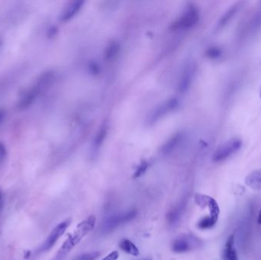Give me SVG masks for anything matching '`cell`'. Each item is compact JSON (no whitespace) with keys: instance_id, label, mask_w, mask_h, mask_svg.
<instances>
[{"instance_id":"obj_24","label":"cell","mask_w":261,"mask_h":260,"mask_svg":"<svg viewBox=\"0 0 261 260\" xmlns=\"http://www.w3.org/2000/svg\"><path fill=\"white\" fill-rule=\"evenodd\" d=\"M119 257V252L117 251H113V252H111L109 255H108L107 256L105 257L102 260H117Z\"/></svg>"},{"instance_id":"obj_5","label":"cell","mask_w":261,"mask_h":260,"mask_svg":"<svg viewBox=\"0 0 261 260\" xmlns=\"http://www.w3.org/2000/svg\"><path fill=\"white\" fill-rule=\"evenodd\" d=\"M242 142L240 139L234 138L223 144L214 152L212 160L220 162L234 154L241 148Z\"/></svg>"},{"instance_id":"obj_17","label":"cell","mask_w":261,"mask_h":260,"mask_svg":"<svg viewBox=\"0 0 261 260\" xmlns=\"http://www.w3.org/2000/svg\"><path fill=\"white\" fill-rule=\"evenodd\" d=\"M207 206L209 209L210 216L213 218L218 220V214H219V207L215 201L212 198L208 197V201H207Z\"/></svg>"},{"instance_id":"obj_27","label":"cell","mask_w":261,"mask_h":260,"mask_svg":"<svg viewBox=\"0 0 261 260\" xmlns=\"http://www.w3.org/2000/svg\"><path fill=\"white\" fill-rule=\"evenodd\" d=\"M257 222L259 224H261V208L259 212V216H258Z\"/></svg>"},{"instance_id":"obj_1","label":"cell","mask_w":261,"mask_h":260,"mask_svg":"<svg viewBox=\"0 0 261 260\" xmlns=\"http://www.w3.org/2000/svg\"><path fill=\"white\" fill-rule=\"evenodd\" d=\"M95 224L96 218L94 216H90L84 222H80L77 226V230L63 244L61 249L58 250L52 260H64L66 258L74 246H77L80 240H82L83 238L93 230Z\"/></svg>"},{"instance_id":"obj_8","label":"cell","mask_w":261,"mask_h":260,"mask_svg":"<svg viewBox=\"0 0 261 260\" xmlns=\"http://www.w3.org/2000/svg\"><path fill=\"white\" fill-rule=\"evenodd\" d=\"M178 100L176 98H170L168 101L166 102L164 104L159 106L157 110H154L153 114H151L150 120L151 122H155L156 120H159L160 118L165 116L169 112L173 111L177 107Z\"/></svg>"},{"instance_id":"obj_11","label":"cell","mask_w":261,"mask_h":260,"mask_svg":"<svg viewBox=\"0 0 261 260\" xmlns=\"http://www.w3.org/2000/svg\"><path fill=\"white\" fill-rule=\"evenodd\" d=\"M246 184L253 190H261V170L247 176L245 180Z\"/></svg>"},{"instance_id":"obj_28","label":"cell","mask_w":261,"mask_h":260,"mask_svg":"<svg viewBox=\"0 0 261 260\" xmlns=\"http://www.w3.org/2000/svg\"><path fill=\"white\" fill-rule=\"evenodd\" d=\"M151 260V258H144V260Z\"/></svg>"},{"instance_id":"obj_12","label":"cell","mask_w":261,"mask_h":260,"mask_svg":"<svg viewBox=\"0 0 261 260\" xmlns=\"http://www.w3.org/2000/svg\"><path fill=\"white\" fill-rule=\"evenodd\" d=\"M119 246H120L122 250L127 252L128 254H130V255L134 256H138L139 255L140 252L138 248L129 240H122L120 244H119Z\"/></svg>"},{"instance_id":"obj_9","label":"cell","mask_w":261,"mask_h":260,"mask_svg":"<svg viewBox=\"0 0 261 260\" xmlns=\"http://www.w3.org/2000/svg\"><path fill=\"white\" fill-rule=\"evenodd\" d=\"M84 1L82 0H75L71 2L65 10L63 12L61 16V20L62 22H68L72 20L76 14L80 11L83 6H84Z\"/></svg>"},{"instance_id":"obj_10","label":"cell","mask_w":261,"mask_h":260,"mask_svg":"<svg viewBox=\"0 0 261 260\" xmlns=\"http://www.w3.org/2000/svg\"><path fill=\"white\" fill-rule=\"evenodd\" d=\"M223 258L224 260H238L237 251L234 246V236L233 235L230 236L226 242L223 251Z\"/></svg>"},{"instance_id":"obj_26","label":"cell","mask_w":261,"mask_h":260,"mask_svg":"<svg viewBox=\"0 0 261 260\" xmlns=\"http://www.w3.org/2000/svg\"><path fill=\"white\" fill-rule=\"evenodd\" d=\"M4 117H5V111L2 108H0V123L3 122Z\"/></svg>"},{"instance_id":"obj_4","label":"cell","mask_w":261,"mask_h":260,"mask_svg":"<svg viewBox=\"0 0 261 260\" xmlns=\"http://www.w3.org/2000/svg\"><path fill=\"white\" fill-rule=\"evenodd\" d=\"M202 245L200 240L193 235L185 234L173 241L172 250L176 254H184L197 249Z\"/></svg>"},{"instance_id":"obj_22","label":"cell","mask_w":261,"mask_h":260,"mask_svg":"<svg viewBox=\"0 0 261 260\" xmlns=\"http://www.w3.org/2000/svg\"><path fill=\"white\" fill-rule=\"evenodd\" d=\"M148 164L147 162H143L138 167V169H137L136 172H135V178H138V177L141 176H142L144 172H146L147 169H148Z\"/></svg>"},{"instance_id":"obj_13","label":"cell","mask_w":261,"mask_h":260,"mask_svg":"<svg viewBox=\"0 0 261 260\" xmlns=\"http://www.w3.org/2000/svg\"><path fill=\"white\" fill-rule=\"evenodd\" d=\"M108 128L106 124H103L100 128V130L96 134V138L93 142V149L95 150H98L101 148L103 144L104 143L105 139H106V135H107Z\"/></svg>"},{"instance_id":"obj_19","label":"cell","mask_w":261,"mask_h":260,"mask_svg":"<svg viewBox=\"0 0 261 260\" xmlns=\"http://www.w3.org/2000/svg\"><path fill=\"white\" fill-rule=\"evenodd\" d=\"M238 4H236V5L233 6L232 7H231L229 10H227V11L224 13V16L221 17L218 26H224L227 22L229 21V20L234 16L235 13L237 12V11H238Z\"/></svg>"},{"instance_id":"obj_3","label":"cell","mask_w":261,"mask_h":260,"mask_svg":"<svg viewBox=\"0 0 261 260\" xmlns=\"http://www.w3.org/2000/svg\"><path fill=\"white\" fill-rule=\"evenodd\" d=\"M137 212L135 209L128 210L125 212L114 214L112 216H109L105 219L102 225V229L105 233H109L112 230H116V228H119L121 225L125 224L128 222H132L136 218Z\"/></svg>"},{"instance_id":"obj_15","label":"cell","mask_w":261,"mask_h":260,"mask_svg":"<svg viewBox=\"0 0 261 260\" xmlns=\"http://www.w3.org/2000/svg\"><path fill=\"white\" fill-rule=\"evenodd\" d=\"M120 46L117 42H112V43L109 44L105 50L104 56L107 60H113L118 55L119 52Z\"/></svg>"},{"instance_id":"obj_25","label":"cell","mask_w":261,"mask_h":260,"mask_svg":"<svg viewBox=\"0 0 261 260\" xmlns=\"http://www.w3.org/2000/svg\"><path fill=\"white\" fill-rule=\"evenodd\" d=\"M4 198L3 193L0 192V212L2 210L3 208H4Z\"/></svg>"},{"instance_id":"obj_20","label":"cell","mask_w":261,"mask_h":260,"mask_svg":"<svg viewBox=\"0 0 261 260\" xmlns=\"http://www.w3.org/2000/svg\"><path fill=\"white\" fill-rule=\"evenodd\" d=\"M217 222H218V220H216V219L211 218V216H207V217L203 218L199 220L197 226L202 230H205V229H209V228H212Z\"/></svg>"},{"instance_id":"obj_23","label":"cell","mask_w":261,"mask_h":260,"mask_svg":"<svg viewBox=\"0 0 261 260\" xmlns=\"http://www.w3.org/2000/svg\"><path fill=\"white\" fill-rule=\"evenodd\" d=\"M221 50L218 48H211L207 52V55H208L209 58H212V59H215V58H218V56L221 55Z\"/></svg>"},{"instance_id":"obj_2","label":"cell","mask_w":261,"mask_h":260,"mask_svg":"<svg viewBox=\"0 0 261 260\" xmlns=\"http://www.w3.org/2000/svg\"><path fill=\"white\" fill-rule=\"evenodd\" d=\"M53 78L54 74L51 71L42 74L38 78L36 82L25 92L24 95L20 98L18 104L19 110H27L29 107H30L39 98L42 92L50 85Z\"/></svg>"},{"instance_id":"obj_16","label":"cell","mask_w":261,"mask_h":260,"mask_svg":"<svg viewBox=\"0 0 261 260\" xmlns=\"http://www.w3.org/2000/svg\"><path fill=\"white\" fill-rule=\"evenodd\" d=\"M192 71L190 68L186 70L183 74L180 82H179V90L181 92H185L187 90L188 87L190 85L191 80H192Z\"/></svg>"},{"instance_id":"obj_7","label":"cell","mask_w":261,"mask_h":260,"mask_svg":"<svg viewBox=\"0 0 261 260\" xmlns=\"http://www.w3.org/2000/svg\"><path fill=\"white\" fill-rule=\"evenodd\" d=\"M71 219H67V220H64V222L59 224L58 226H55L53 230L51 232L49 236L45 240L42 246L39 248V252H44L50 250L55 246L56 242H58V240L64 234V232H66L68 226L71 225Z\"/></svg>"},{"instance_id":"obj_21","label":"cell","mask_w":261,"mask_h":260,"mask_svg":"<svg viewBox=\"0 0 261 260\" xmlns=\"http://www.w3.org/2000/svg\"><path fill=\"white\" fill-rule=\"evenodd\" d=\"M100 256V252H87L78 256L74 260H96Z\"/></svg>"},{"instance_id":"obj_14","label":"cell","mask_w":261,"mask_h":260,"mask_svg":"<svg viewBox=\"0 0 261 260\" xmlns=\"http://www.w3.org/2000/svg\"><path fill=\"white\" fill-rule=\"evenodd\" d=\"M182 138L181 134H176L174 136H172L168 142L163 146L162 148V151L164 154H169V152H172L175 148L177 146L179 142H180Z\"/></svg>"},{"instance_id":"obj_6","label":"cell","mask_w":261,"mask_h":260,"mask_svg":"<svg viewBox=\"0 0 261 260\" xmlns=\"http://www.w3.org/2000/svg\"><path fill=\"white\" fill-rule=\"evenodd\" d=\"M199 20V10L195 6H189L181 16L173 24V28L188 29L197 24Z\"/></svg>"},{"instance_id":"obj_18","label":"cell","mask_w":261,"mask_h":260,"mask_svg":"<svg viewBox=\"0 0 261 260\" xmlns=\"http://www.w3.org/2000/svg\"><path fill=\"white\" fill-rule=\"evenodd\" d=\"M183 209V204H180L175 207L173 210H170V213L168 214V220L170 224H175L178 222L181 216Z\"/></svg>"}]
</instances>
